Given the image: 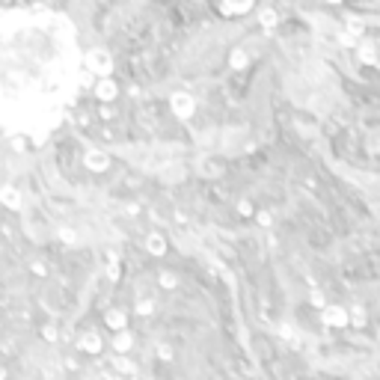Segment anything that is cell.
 Instances as JSON below:
<instances>
[]
</instances>
